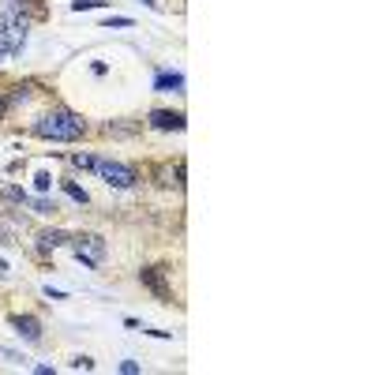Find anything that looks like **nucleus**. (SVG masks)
<instances>
[{"label": "nucleus", "mask_w": 375, "mask_h": 375, "mask_svg": "<svg viewBox=\"0 0 375 375\" xmlns=\"http://www.w3.org/2000/svg\"><path fill=\"white\" fill-rule=\"evenodd\" d=\"M38 139H53V143H75L79 135L87 131V120L72 113V109H53V113H42L30 124Z\"/></svg>", "instance_id": "1"}, {"label": "nucleus", "mask_w": 375, "mask_h": 375, "mask_svg": "<svg viewBox=\"0 0 375 375\" xmlns=\"http://www.w3.org/2000/svg\"><path fill=\"white\" fill-rule=\"evenodd\" d=\"M75 251V259L83 263V267H101L109 256V248H105V237H98V233H83V237H72L68 240Z\"/></svg>", "instance_id": "2"}, {"label": "nucleus", "mask_w": 375, "mask_h": 375, "mask_svg": "<svg viewBox=\"0 0 375 375\" xmlns=\"http://www.w3.org/2000/svg\"><path fill=\"white\" fill-rule=\"evenodd\" d=\"M23 45H27V19L0 15V53L15 57V53H23Z\"/></svg>", "instance_id": "3"}, {"label": "nucleus", "mask_w": 375, "mask_h": 375, "mask_svg": "<svg viewBox=\"0 0 375 375\" xmlns=\"http://www.w3.org/2000/svg\"><path fill=\"white\" fill-rule=\"evenodd\" d=\"M94 173L105 180L109 188H135V180H139V173L131 166H124V161H105V158H98Z\"/></svg>", "instance_id": "4"}, {"label": "nucleus", "mask_w": 375, "mask_h": 375, "mask_svg": "<svg viewBox=\"0 0 375 375\" xmlns=\"http://www.w3.org/2000/svg\"><path fill=\"white\" fill-rule=\"evenodd\" d=\"M8 323H12V330L19 334V338H27L30 346H38V341H42V323H38L34 316H12Z\"/></svg>", "instance_id": "5"}, {"label": "nucleus", "mask_w": 375, "mask_h": 375, "mask_svg": "<svg viewBox=\"0 0 375 375\" xmlns=\"http://www.w3.org/2000/svg\"><path fill=\"white\" fill-rule=\"evenodd\" d=\"M150 128H158V131H184V113L154 109V113H150Z\"/></svg>", "instance_id": "6"}, {"label": "nucleus", "mask_w": 375, "mask_h": 375, "mask_svg": "<svg viewBox=\"0 0 375 375\" xmlns=\"http://www.w3.org/2000/svg\"><path fill=\"white\" fill-rule=\"evenodd\" d=\"M154 90L158 94H180V90H184V75L180 72H161L154 79Z\"/></svg>", "instance_id": "7"}, {"label": "nucleus", "mask_w": 375, "mask_h": 375, "mask_svg": "<svg viewBox=\"0 0 375 375\" xmlns=\"http://www.w3.org/2000/svg\"><path fill=\"white\" fill-rule=\"evenodd\" d=\"M68 240H72V237H68L64 229H45V233H38V248H42V251H49V248H64Z\"/></svg>", "instance_id": "8"}, {"label": "nucleus", "mask_w": 375, "mask_h": 375, "mask_svg": "<svg viewBox=\"0 0 375 375\" xmlns=\"http://www.w3.org/2000/svg\"><path fill=\"white\" fill-rule=\"evenodd\" d=\"M143 281H147V286L158 293V297H169V289H166V281L158 278V270H143Z\"/></svg>", "instance_id": "9"}, {"label": "nucleus", "mask_w": 375, "mask_h": 375, "mask_svg": "<svg viewBox=\"0 0 375 375\" xmlns=\"http://www.w3.org/2000/svg\"><path fill=\"white\" fill-rule=\"evenodd\" d=\"M27 203L38 210V214H57V210H60V207H57V199H27Z\"/></svg>", "instance_id": "10"}, {"label": "nucleus", "mask_w": 375, "mask_h": 375, "mask_svg": "<svg viewBox=\"0 0 375 375\" xmlns=\"http://www.w3.org/2000/svg\"><path fill=\"white\" fill-rule=\"evenodd\" d=\"M72 166H75V169H94V166H98V158H94V154H87V150H79V154H72Z\"/></svg>", "instance_id": "11"}, {"label": "nucleus", "mask_w": 375, "mask_h": 375, "mask_svg": "<svg viewBox=\"0 0 375 375\" xmlns=\"http://www.w3.org/2000/svg\"><path fill=\"white\" fill-rule=\"evenodd\" d=\"M0 199H4V203H27V191L15 188V184H8L4 191H0Z\"/></svg>", "instance_id": "12"}, {"label": "nucleus", "mask_w": 375, "mask_h": 375, "mask_svg": "<svg viewBox=\"0 0 375 375\" xmlns=\"http://www.w3.org/2000/svg\"><path fill=\"white\" fill-rule=\"evenodd\" d=\"M64 191H68V196H72L75 203H83V207H87V203H90V196H87V191L79 188V184H72V180H64Z\"/></svg>", "instance_id": "13"}, {"label": "nucleus", "mask_w": 375, "mask_h": 375, "mask_svg": "<svg viewBox=\"0 0 375 375\" xmlns=\"http://www.w3.org/2000/svg\"><path fill=\"white\" fill-rule=\"evenodd\" d=\"M90 8H105V0H72V12H90Z\"/></svg>", "instance_id": "14"}, {"label": "nucleus", "mask_w": 375, "mask_h": 375, "mask_svg": "<svg viewBox=\"0 0 375 375\" xmlns=\"http://www.w3.org/2000/svg\"><path fill=\"white\" fill-rule=\"evenodd\" d=\"M34 188L38 191H49V188H53V177H49V173H38L34 177Z\"/></svg>", "instance_id": "15"}, {"label": "nucleus", "mask_w": 375, "mask_h": 375, "mask_svg": "<svg viewBox=\"0 0 375 375\" xmlns=\"http://www.w3.org/2000/svg\"><path fill=\"white\" fill-rule=\"evenodd\" d=\"M27 98H30V87H15V94H12L8 105H19V101H27Z\"/></svg>", "instance_id": "16"}, {"label": "nucleus", "mask_w": 375, "mask_h": 375, "mask_svg": "<svg viewBox=\"0 0 375 375\" xmlns=\"http://www.w3.org/2000/svg\"><path fill=\"white\" fill-rule=\"evenodd\" d=\"M105 27H131V19H128V15H109Z\"/></svg>", "instance_id": "17"}, {"label": "nucleus", "mask_w": 375, "mask_h": 375, "mask_svg": "<svg viewBox=\"0 0 375 375\" xmlns=\"http://www.w3.org/2000/svg\"><path fill=\"white\" fill-rule=\"evenodd\" d=\"M72 368H83V372H90V368H94V360H90V357H75V360H72Z\"/></svg>", "instance_id": "18"}, {"label": "nucleus", "mask_w": 375, "mask_h": 375, "mask_svg": "<svg viewBox=\"0 0 375 375\" xmlns=\"http://www.w3.org/2000/svg\"><path fill=\"white\" fill-rule=\"evenodd\" d=\"M120 372H124V375H135L139 364H135V360H120Z\"/></svg>", "instance_id": "19"}, {"label": "nucleus", "mask_w": 375, "mask_h": 375, "mask_svg": "<svg viewBox=\"0 0 375 375\" xmlns=\"http://www.w3.org/2000/svg\"><path fill=\"white\" fill-rule=\"evenodd\" d=\"M143 4H150V8H158V0H143Z\"/></svg>", "instance_id": "20"}, {"label": "nucleus", "mask_w": 375, "mask_h": 375, "mask_svg": "<svg viewBox=\"0 0 375 375\" xmlns=\"http://www.w3.org/2000/svg\"><path fill=\"white\" fill-rule=\"evenodd\" d=\"M0 60H4V53H0Z\"/></svg>", "instance_id": "21"}]
</instances>
